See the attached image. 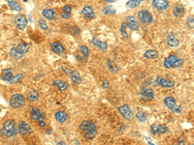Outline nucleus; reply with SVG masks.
<instances>
[{
	"label": "nucleus",
	"mask_w": 194,
	"mask_h": 145,
	"mask_svg": "<svg viewBox=\"0 0 194 145\" xmlns=\"http://www.w3.org/2000/svg\"><path fill=\"white\" fill-rule=\"evenodd\" d=\"M126 25L128 26L129 28L133 31H136V30H139L140 28V23H139V20H138L135 17L133 16H129L126 17V21H125Z\"/></svg>",
	"instance_id": "nucleus-9"
},
{
	"label": "nucleus",
	"mask_w": 194,
	"mask_h": 145,
	"mask_svg": "<svg viewBox=\"0 0 194 145\" xmlns=\"http://www.w3.org/2000/svg\"><path fill=\"white\" fill-rule=\"evenodd\" d=\"M0 110H1V108H0Z\"/></svg>",
	"instance_id": "nucleus-50"
},
{
	"label": "nucleus",
	"mask_w": 194,
	"mask_h": 145,
	"mask_svg": "<svg viewBox=\"0 0 194 145\" xmlns=\"http://www.w3.org/2000/svg\"><path fill=\"white\" fill-rule=\"evenodd\" d=\"M183 64V60L178 58V60H177L176 62H175V64H174V66H173V68H179V67H180V66H182Z\"/></svg>",
	"instance_id": "nucleus-42"
},
{
	"label": "nucleus",
	"mask_w": 194,
	"mask_h": 145,
	"mask_svg": "<svg viewBox=\"0 0 194 145\" xmlns=\"http://www.w3.org/2000/svg\"><path fill=\"white\" fill-rule=\"evenodd\" d=\"M155 81H156L157 85H160L161 87H165V88H173L175 85L174 81L167 80L163 77H156V80Z\"/></svg>",
	"instance_id": "nucleus-12"
},
{
	"label": "nucleus",
	"mask_w": 194,
	"mask_h": 145,
	"mask_svg": "<svg viewBox=\"0 0 194 145\" xmlns=\"http://www.w3.org/2000/svg\"><path fill=\"white\" fill-rule=\"evenodd\" d=\"M108 87H109V81L108 80H104L102 82V88H108Z\"/></svg>",
	"instance_id": "nucleus-45"
},
{
	"label": "nucleus",
	"mask_w": 194,
	"mask_h": 145,
	"mask_svg": "<svg viewBox=\"0 0 194 145\" xmlns=\"http://www.w3.org/2000/svg\"><path fill=\"white\" fill-rule=\"evenodd\" d=\"M143 2H145V0H129V1L126 3V6L130 9H133V8H136L138 6H140Z\"/></svg>",
	"instance_id": "nucleus-30"
},
{
	"label": "nucleus",
	"mask_w": 194,
	"mask_h": 145,
	"mask_svg": "<svg viewBox=\"0 0 194 145\" xmlns=\"http://www.w3.org/2000/svg\"><path fill=\"white\" fill-rule=\"evenodd\" d=\"M186 25L188 28H194V16H189L187 17Z\"/></svg>",
	"instance_id": "nucleus-35"
},
{
	"label": "nucleus",
	"mask_w": 194,
	"mask_h": 145,
	"mask_svg": "<svg viewBox=\"0 0 194 145\" xmlns=\"http://www.w3.org/2000/svg\"><path fill=\"white\" fill-rule=\"evenodd\" d=\"M102 13L104 15H114L115 13V9L113 7V6H106L104 9H103Z\"/></svg>",
	"instance_id": "nucleus-32"
},
{
	"label": "nucleus",
	"mask_w": 194,
	"mask_h": 145,
	"mask_svg": "<svg viewBox=\"0 0 194 145\" xmlns=\"http://www.w3.org/2000/svg\"><path fill=\"white\" fill-rule=\"evenodd\" d=\"M141 96L144 100L146 101H150L153 99L154 97V92L152 88H143L141 90Z\"/></svg>",
	"instance_id": "nucleus-13"
},
{
	"label": "nucleus",
	"mask_w": 194,
	"mask_h": 145,
	"mask_svg": "<svg viewBox=\"0 0 194 145\" xmlns=\"http://www.w3.org/2000/svg\"><path fill=\"white\" fill-rule=\"evenodd\" d=\"M51 50L57 54H61L64 52V50H64V47L58 42H51Z\"/></svg>",
	"instance_id": "nucleus-14"
},
{
	"label": "nucleus",
	"mask_w": 194,
	"mask_h": 145,
	"mask_svg": "<svg viewBox=\"0 0 194 145\" xmlns=\"http://www.w3.org/2000/svg\"><path fill=\"white\" fill-rule=\"evenodd\" d=\"M152 6L158 11H165L169 8V1L168 0H152Z\"/></svg>",
	"instance_id": "nucleus-10"
},
{
	"label": "nucleus",
	"mask_w": 194,
	"mask_h": 145,
	"mask_svg": "<svg viewBox=\"0 0 194 145\" xmlns=\"http://www.w3.org/2000/svg\"><path fill=\"white\" fill-rule=\"evenodd\" d=\"M81 52L83 53V55L85 59H87L89 55V50H88V47L87 46H82L81 47Z\"/></svg>",
	"instance_id": "nucleus-36"
},
{
	"label": "nucleus",
	"mask_w": 194,
	"mask_h": 145,
	"mask_svg": "<svg viewBox=\"0 0 194 145\" xmlns=\"http://www.w3.org/2000/svg\"><path fill=\"white\" fill-rule=\"evenodd\" d=\"M119 111L120 112V114H122L124 118H125V119H127L129 121L133 120L134 115H133V113H132L131 109H130V107H129L128 104H123L120 107H119Z\"/></svg>",
	"instance_id": "nucleus-8"
},
{
	"label": "nucleus",
	"mask_w": 194,
	"mask_h": 145,
	"mask_svg": "<svg viewBox=\"0 0 194 145\" xmlns=\"http://www.w3.org/2000/svg\"><path fill=\"white\" fill-rule=\"evenodd\" d=\"M164 104L166 107L169 108V109H173L176 105H177V102H176V100L173 98V97H167V98L164 99Z\"/></svg>",
	"instance_id": "nucleus-23"
},
{
	"label": "nucleus",
	"mask_w": 194,
	"mask_h": 145,
	"mask_svg": "<svg viewBox=\"0 0 194 145\" xmlns=\"http://www.w3.org/2000/svg\"><path fill=\"white\" fill-rule=\"evenodd\" d=\"M192 145H194V144H192Z\"/></svg>",
	"instance_id": "nucleus-51"
},
{
	"label": "nucleus",
	"mask_w": 194,
	"mask_h": 145,
	"mask_svg": "<svg viewBox=\"0 0 194 145\" xmlns=\"http://www.w3.org/2000/svg\"><path fill=\"white\" fill-rule=\"evenodd\" d=\"M58 145H66V144L64 143L63 141H61V142H59V144H58Z\"/></svg>",
	"instance_id": "nucleus-48"
},
{
	"label": "nucleus",
	"mask_w": 194,
	"mask_h": 145,
	"mask_svg": "<svg viewBox=\"0 0 194 145\" xmlns=\"http://www.w3.org/2000/svg\"><path fill=\"white\" fill-rule=\"evenodd\" d=\"M105 2H108V3H113L115 1H116V0H104Z\"/></svg>",
	"instance_id": "nucleus-46"
},
{
	"label": "nucleus",
	"mask_w": 194,
	"mask_h": 145,
	"mask_svg": "<svg viewBox=\"0 0 194 145\" xmlns=\"http://www.w3.org/2000/svg\"><path fill=\"white\" fill-rule=\"evenodd\" d=\"M38 24L40 26V28L43 29V30H47L48 29V24H47L46 20L44 19H40L38 20Z\"/></svg>",
	"instance_id": "nucleus-37"
},
{
	"label": "nucleus",
	"mask_w": 194,
	"mask_h": 145,
	"mask_svg": "<svg viewBox=\"0 0 194 145\" xmlns=\"http://www.w3.org/2000/svg\"><path fill=\"white\" fill-rule=\"evenodd\" d=\"M7 3L9 4V6L12 8V10L17 11V12L21 11V7L20 5V3L17 2L16 0H7Z\"/></svg>",
	"instance_id": "nucleus-28"
},
{
	"label": "nucleus",
	"mask_w": 194,
	"mask_h": 145,
	"mask_svg": "<svg viewBox=\"0 0 194 145\" xmlns=\"http://www.w3.org/2000/svg\"><path fill=\"white\" fill-rule=\"evenodd\" d=\"M39 97H40V95H39L38 91L33 89L29 92V94L27 96V99H28V101H30V102H36V101H38Z\"/></svg>",
	"instance_id": "nucleus-26"
},
{
	"label": "nucleus",
	"mask_w": 194,
	"mask_h": 145,
	"mask_svg": "<svg viewBox=\"0 0 194 145\" xmlns=\"http://www.w3.org/2000/svg\"><path fill=\"white\" fill-rule=\"evenodd\" d=\"M136 118L140 122H146V115L144 113V111H141V110H139L136 113Z\"/></svg>",
	"instance_id": "nucleus-33"
},
{
	"label": "nucleus",
	"mask_w": 194,
	"mask_h": 145,
	"mask_svg": "<svg viewBox=\"0 0 194 145\" xmlns=\"http://www.w3.org/2000/svg\"><path fill=\"white\" fill-rule=\"evenodd\" d=\"M18 131L20 134L21 135H27L29 134L32 133V130H31V127H30L26 122L24 121H20L19 123V127H18Z\"/></svg>",
	"instance_id": "nucleus-11"
},
{
	"label": "nucleus",
	"mask_w": 194,
	"mask_h": 145,
	"mask_svg": "<svg viewBox=\"0 0 194 145\" xmlns=\"http://www.w3.org/2000/svg\"><path fill=\"white\" fill-rule=\"evenodd\" d=\"M158 127H159V125H157V124H153L150 126V131H152V134H158Z\"/></svg>",
	"instance_id": "nucleus-38"
},
{
	"label": "nucleus",
	"mask_w": 194,
	"mask_h": 145,
	"mask_svg": "<svg viewBox=\"0 0 194 145\" xmlns=\"http://www.w3.org/2000/svg\"><path fill=\"white\" fill-rule=\"evenodd\" d=\"M184 13H185V10H184V7L183 6L180 5V4H176V5L174 6V8H173V15L176 17L180 19V17H183Z\"/></svg>",
	"instance_id": "nucleus-17"
},
{
	"label": "nucleus",
	"mask_w": 194,
	"mask_h": 145,
	"mask_svg": "<svg viewBox=\"0 0 194 145\" xmlns=\"http://www.w3.org/2000/svg\"><path fill=\"white\" fill-rule=\"evenodd\" d=\"M173 145H185V140H184V138L183 137H179L178 139L176 140V141H174Z\"/></svg>",
	"instance_id": "nucleus-41"
},
{
	"label": "nucleus",
	"mask_w": 194,
	"mask_h": 145,
	"mask_svg": "<svg viewBox=\"0 0 194 145\" xmlns=\"http://www.w3.org/2000/svg\"><path fill=\"white\" fill-rule=\"evenodd\" d=\"M15 24L20 30H24L27 26V19L23 14H19L15 17Z\"/></svg>",
	"instance_id": "nucleus-7"
},
{
	"label": "nucleus",
	"mask_w": 194,
	"mask_h": 145,
	"mask_svg": "<svg viewBox=\"0 0 194 145\" xmlns=\"http://www.w3.org/2000/svg\"><path fill=\"white\" fill-rule=\"evenodd\" d=\"M126 27H127V25H126V23H123L122 24V26H120V29H119V31H120V34H122V36L123 37V38H128V34H127V32H126Z\"/></svg>",
	"instance_id": "nucleus-34"
},
{
	"label": "nucleus",
	"mask_w": 194,
	"mask_h": 145,
	"mask_svg": "<svg viewBox=\"0 0 194 145\" xmlns=\"http://www.w3.org/2000/svg\"><path fill=\"white\" fill-rule=\"evenodd\" d=\"M42 14L46 19H48L50 20H54V12L51 9H45V10H43Z\"/></svg>",
	"instance_id": "nucleus-29"
},
{
	"label": "nucleus",
	"mask_w": 194,
	"mask_h": 145,
	"mask_svg": "<svg viewBox=\"0 0 194 145\" xmlns=\"http://www.w3.org/2000/svg\"><path fill=\"white\" fill-rule=\"evenodd\" d=\"M54 117H55V120H57L58 123H64L66 122L67 120V114L62 111V110H59V111H57L54 114Z\"/></svg>",
	"instance_id": "nucleus-21"
},
{
	"label": "nucleus",
	"mask_w": 194,
	"mask_h": 145,
	"mask_svg": "<svg viewBox=\"0 0 194 145\" xmlns=\"http://www.w3.org/2000/svg\"><path fill=\"white\" fill-rule=\"evenodd\" d=\"M167 44L170 47H178L180 45V41H179V39L177 38L173 33H170L167 36Z\"/></svg>",
	"instance_id": "nucleus-19"
},
{
	"label": "nucleus",
	"mask_w": 194,
	"mask_h": 145,
	"mask_svg": "<svg viewBox=\"0 0 194 145\" xmlns=\"http://www.w3.org/2000/svg\"><path fill=\"white\" fill-rule=\"evenodd\" d=\"M80 130L83 131L85 138L87 139H92L95 137V135L97 134V127L91 121L84 120L80 124Z\"/></svg>",
	"instance_id": "nucleus-1"
},
{
	"label": "nucleus",
	"mask_w": 194,
	"mask_h": 145,
	"mask_svg": "<svg viewBox=\"0 0 194 145\" xmlns=\"http://www.w3.org/2000/svg\"><path fill=\"white\" fill-rule=\"evenodd\" d=\"M91 44L93 46H95L96 47H98L99 50H106L107 48H108V45H107V43L106 42H103L101 40H98V39L96 38H94L91 40Z\"/></svg>",
	"instance_id": "nucleus-20"
},
{
	"label": "nucleus",
	"mask_w": 194,
	"mask_h": 145,
	"mask_svg": "<svg viewBox=\"0 0 194 145\" xmlns=\"http://www.w3.org/2000/svg\"><path fill=\"white\" fill-rule=\"evenodd\" d=\"M21 78H23V74H17L15 77L12 78V80L10 81V83H17V82H19L21 80Z\"/></svg>",
	"instance_id": "nucleus-40"
},
{
	"label": "nucleus",
	"mask_w": 194,
	"mask_h": 145,
	"mask_svg": "<svg viewBox=\"0 0 194 145\" xmlns=\"http://www.w3.org/2000/svg\"><path fill=\"white\" fill-rule=\"evenodd\" d=\"M177 60H178V56H177V55H170V56H168L167 58L164 60V62H163L164 68H166V69L173 68V66H174V64H175V62H176Z\"/></svg>",
	"instance_id": "nucleus-15"
},
{
	"label": "nucleus",
	"mask_w": 194,
	"mask_h": 145,
	"mask_svg": "<svg viewBox=\"0 0 194 145\" xmlns=\"http://www.w3.org/2000/svg\"><path fill=\"white\" fill-rule=\"evenodd\" d=\"M62 70H63V72L65 73L67 76H69L71 77V80L72 81L76 83V84H80V83L82 82V77L80 76V73L77 71V70H71V69H69V68H66V67H62Z\"/></svg>",
	"instance_id": "nucleus-6"
},
{
	"label": "nucleus",
	"mask_w": 194,
	"mask_h": 145,
	"mask_svg": "<svg viewBox=\"0 0 194 145\" xmlns=\"http://www.w3.org/2000/svg\"><path fill=\"white\" fill-rule=\"evenodd\" d=\"M138 20L144 24H149L152 23V15L148 10H141L138 13Z\"/></svg>",
	"instance_id": "nucleus-5"
},
{
	"label": "nucleus",
	"mask_w": 194,
	"mask_h": 145,
	"mask_svg": "<svg viewBox=\"0 0 194 145\" xmlns=\"http://www.w3.org/2000/svg\"><path fill=\"white\" fill-rule=\"evenodd\" d=\"M144 57L146 59H156L158 57V52L153 50H149L144 53Z\"/></svg>",
	"instance_id": "nucleus-25"
},
{
	"label": "nucleus",
	"mask_w": 194,
	"mask_h": 145,
	"mask_svg": "<svg viewBox=\"0 0 194 145\" xmlns=\"http://www.w3.org/2000/svg\"><path fill=\"white\" fill-rule=\"evenodd\" d=\"M149 145H154V144L152 142H149Z\"/></svg>",
	"instance_id": "nucleus-49"
},
{
	"label": "nucleus",
	"mask_w": 194,
	"mask_h": 145,
	"mask_svg": "<svg viewBox=\"0 0 194 145\" xmlns=\"http://www.w3.org/2000/svg\"><path fill=\"white\" fill-rule=\"evenodd\" d=\"M30 116H31V119L34 120V121H37L38 122V124L40 127H46V115H45V113L41 111L40 109H39L38 107H30Z\"/></svg>",
	"instance_id": "nucleus-3"
},
{
	"label": "nucleus",
	"mask_w": 194,
	"mask_h": 145,
	"mask_svg": "<svg viewBox=\"0 0 194 145\" xmlns=\"http://www.w3.org/2000/svg\"><path fill=\"white\" fill-rule=\"evenodd\" d=\"M16 48H17V50L20 52V53L24 55L29 50V45H28V44H26V43H20Z\"/></svg>",
	"instance_id": "nucleus-24"
},
{
	"label": "nucleus",
	"mask_w": 194,
	"mask_h": 145,
	"mask_svg": "<svg viewBox=\"0 0 194 145\" xmlns=\"http://www.w3.org/2000/svg\"><path fill=\"white\" fill-rule=\"evenodd\" d=\"M18 129H17L16 126V122L13 119H8L5 121L4 125L1 129V134L4 135L5 137H14L18 134Z\"/></svg>",
	"instance_id": "nucleus-2"
},
{
	"label": "nucleus",
	"mask_w": 194,
	"mask_h": 145,
	"mask_svg": "<svg viewBox=\"0 0 194 145\" xmlns=\"http://www.w3.org/2000/svg\"><path fill=\"white\" fill-rule=\"evenodd\" d=\"M13 77H14V74H13V69L11 68L5 69L1 74V78L4 81L10 82Z\"/></svg>",
	"instance_id": "nucleus-18"
},
{
	"label": "nucleus",
	"mask_w": 194,
	"mask_h": 145,
	"mask_svg": "<svg viewBox=\"0 0 194 145\" xmlns=\"http://www.w3.org/2000/svg\"><path fill=\"white\" fill-rule=\"evenodd\" d=\"M107 62H108V65H109V68H110V70H111V71L113 72V73H115V69H114V66H113V64H112V62H111V60H108Z\"/></svg>",
	"instance_id": "nucleus-44"
},
{
	"label": "nucleus",
	"mask_w": 194,
	"mask_h": 145,
	"mask_svg": "<svg viewBox=\"0 0 194 145\" xmlns=\"http://www.w3.org/2000/svg\"><path fill=\"white\" fill-rule=\"evenodd\" d=\"M182 109H183V107H180V105H178V104H177L176 107H175L173 109H172V111H173V112H176V113H180V111H182Z\"/></svg>",
	"instance_id": "nucleus-43"
},
{
	"label": "nucleus",
	"mask_w": 194,
	"mask_h": 145,
	"mask_svg": "<svg viewBox=\"0 0 194 145\" xmlns=\"http://www.w3.org/2000/svg\"><path fill=\"white\" fill-rule=\"evenodd\" d=\"M168 131V128L165 125H159L158 127V134H165Z\"/></svg>",
	"instance_id": "nucleus-39"
},
{
	"label": "nucleus",
	"mask_w": 194,
	"mask_h": 145,
	"mask_svg": "<svg viewBox=\"0 0 194 145\" xmlns=\"http://www.w3.org/2000/svg\"><path fill=\"white\" fill-rule=\"evenodd\" d=\"M71 11H72L71 6H69V5L64 6L63 11L61 12V17H62V19H64V20L69 19L70 16H71Z\"/></svg>",
	"instance_id": "nucleus-27"
},
{
	"label": "nucleus",
	"mask_w": 194,
	"mask_h": 145,
	"mask_svg": "<svg viewBox=\"0 0 194 145\" xmlns=\"http://www.w3.org/2000/svg\"><path fill=\"white\" fill-rule=\"evenodd\" d=\"M53 85L57 86L60 91H65V90L68 88L67 82L63 81V80H54V81L53 82Z\"/></svg>",
	"instance_id": "nucleus-22"
},
{
	"label": "nucleus",
	"mask_w": 194,
	"mask_h": 145,
	"mask_svg": "<svg viewBox=\"0 0 194 145\" xmlns=\"http://www.w3.org/2000/svg\"><path fill=\"white\" fill-rule=\"evenodd\" d=\"M9 104L13 108H20L25 105V98L23 94H14L12 95Z\"/></svg>",
	"instance_id": "nucleus-4"
},
{
	"label": "nucleus",
	"mask_w": 194,
	"mask_h": 145,
	"mask_svg": "<svg viewBox=\"0 0 194 145\" xmlns=\"http://www.w3.org/2000/svg\"><path fill=\"white\" fill-rule=\"evenodd\" d=\"M82 15H84L88 20H92V19L95 17V14H94L93 9H92V7H90V6L84 7V9L82 10Z\"/></svg>",
	"instance_id": "nucleus-16"
},
{
	"label": "nucleus",
	"mask_w": 194,
	"mask_h": 145,
	"mask_svg": "<svg viewBox=\"0 0 194 145\" xmlns=\"http://www.w3.org/2000/svg\"><path fill=\"white\" fill-rule=\"evenodd\" d=\"M10 55H11L14 59H17V60L20 59L21 57L23 56V54L20 53V52H19L18 50H17L16 47H12V48H11V50H10Z\"/></svg>",
	"instance_id": "nucleus-31"
},
{
	"label": "nucleus",
	"mask_w": 194,
	"mask_h": 145,
	"mask_svg": "<svg viewBox=\"0 0 194 145\" xmlns=\"http://www.w3.org/2000/svg\"><path fill=\"white\" fill-rule=\"evenodd\" d=\"M51 131H51V129H49V130H47L46 133H47V134H51Z\"/></svg>",
	"instance_id": "nucleus-47"
}]
</instances>
